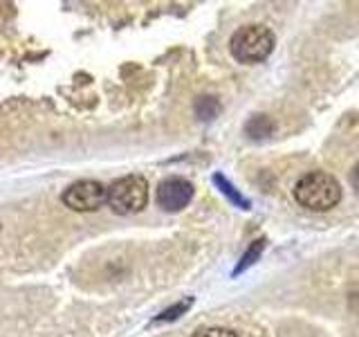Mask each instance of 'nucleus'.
Masks as SVG:
<instances>
[{
  "instance_id": "obj_1",
  "label": "nucleus",
  "mask_w": 359,
  "mask_h": 337,
  "mask_svg": "<svg viewBox=\"0 0 359 337\" xmlns=\"http://www.w3.org/2000/svg\"><path fill=\"white\" fill-rule=\"evenodd\" d=\"M294 200L310 211H328L341 200V187L334 176L325 171H310L294 185Z\"/></svg>"
},
{
  "instance_id": "obj_2",
  "label": "nucleus",
  "mask_w": 359,
  "mask_h": 337,
  "mask_svg": "<svg viewBox=\"0 0 359 337\" xmlns=\"http://www.w3.org/2000/svg\"><path fill=\"white\" fill-rule=\"evenodd\" d=\"M274 34L272 29H267L263 25H247L241 27L238 32H233V37L229 41V50L233 54V59L238 63H263L274 50Z\"/></svg>"
},
{
  "instance_id": "obj_3",
  "label": "nucleus",
  "mask_w": 359,
  "mask_h": 337,
  "mask_svg": "<svg viewBox=\"0 0 359 337\" xmlns=\"http://www.w3.org/2000/svg\"><path fill=\"white\" fill-rule=\"evenodd\" d=\"M108 205L119 216L142 211L149 205V183L142 176H123L108 189Z\"/></svg>"
},
{
  "instance_id": "obj_4",
  "label": "nucleus",
  "mask_w": 359,
  "mask_h": 337,
  "mask_svg": "<svg viewBox=\"0 0 359 337\" xmlns=\"http://www.w3.org/2000/svg\"><path fill=\"white\" fill-rule=\"evenodd\" d=\"M108 202V189L97 180H79L63 191V205L72 211H97Z\"/></svg>"
},
{
  "instance_id": "obj_5",
  "label": "nucleus",
  "mask_w": 359,
  "mask_h": 337,
  "mask_svg": "<svg viewBox=\"0 0 359 337\" xmlns=\"http://www.w3.org/2000/svg\"><path fill=\"white\" fill-rule=\"evenodd\" d=\"M157 205L166 211H180L184 209L191 198H194V185L184 178H166L157 187Z\"/></svg>"
},
{
  "instance_id": "obj_6",
  "label": "nucleus",
  "mask_w": 359,
  "mask_h": 337,
  "mask_svg": "<svg viewBox=\"0 0 359 337\" xmlns=\"http://www.w3.org/2000/svg\"><path fill=\"white\" fill-rule=\"evenodd\" d=\"M274 121L269 119L267 115H254L250 121H247V135H250L252 140H263V138H269V135L274 133Z\"/></svg>"
},
{
  "instance_id": "obj_7",
  "label": "nucleus",
  "mask_w": 359,
  "mask_h": 337,
  "mask_svg": "<svg viewBox=\"0 0 359 337\" xmlns=\"http://www.w3.org/2000/svg\"><path fill=\"white\" fill-rule=\"evenodd\" d=\"M218 110H220V104H218V99H213V97H200L196 104V112L200 119H213L218 115Z\"/></svg>"
},
{
  "instance_id": "obj_8",
  "label": "nucleus",
  "mask_w": 359,
  "mask_h": 337,
  "mask_svg": "<svg viewBox=\"0 0 359 337\" xmlns=\"http://www.w3.org/2000/svg\"><path fill=\"white\" fill-rule=\"evenodd\" d=\"M213 180H216V185L222 189V194H224V196H229V200H231V202H236V205H238L241 209H250V200H245V198L238 194V191L233 189V185H231V183H227V180H224L222 176H216Z\"/></svg>"
},
{
  "instance_id": "obj_9",
  "label": "nucleus",
  "mask_w": 359,
  "mask_h": 337,
  "mask_svg": "<svg viewBox=\"0 0 359 337\" xmlns=\"http://www.w3.org/2000/svg\"><path fill=\"white\" fill-rule=\"evenodd\" d=\"M263 247H265V241L263 239H258V241H254L252 243V247L247 250L245 254H243V258H241V263H238V267H236V275H241L245 267H250L258 256H261V252H263Z\"/></svg>"
},
{
  "instance_id": "obj_10",
  "label": "nucleus",
  "mask_w": 359,
  "mask_h": 337,
  "mask_svg": "<svg viewBox=\"0 0 359 337\" xmlns=\"http://www.w3.org/2000/svg\"><path fill=\"white\" fill-rule=\"evenodd\" d=\"M191 337H238L229 329H220V326H211V329H200L198 333H194Z\"/></svg>"
},
{
  "instance_id": "obj_11",
  "label": "nucleus",
  "mask_w": 359,
  "mask_h": 337,
  "mask_svg": "<svg viewBox=\"0 0 359 337\" xmlns=\"http://www.w3.org/2000/svg\"><path fill=\"white\" fill-rule=\"evenodd\" d=\"M191 303V299H187V301H182V303H177L175 308H171V310H164L160 317H157V322H166V319H175L177 317V312H182V310H187V306Z\"/></svg>"
},
{
  "instance_id": "obj_12",
  "label": "nucleus",
  "mask_w": 359,
  "mask_h": 337,
  "mask_svg": "<svg viewBox=\"0 0 359 337\" xmlns=\"http://www.w3.org/2000/svg\"><path fill=\"white\" fill-rule=\"evenodd\" d=\"M351 185L355 189V194L359 196V162L353 166V173H351Z\"/></svg>"
}]
</instances>
